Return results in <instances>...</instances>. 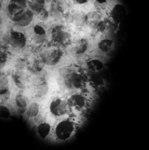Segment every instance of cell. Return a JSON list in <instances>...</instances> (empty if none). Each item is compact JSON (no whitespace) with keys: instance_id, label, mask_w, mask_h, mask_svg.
<instances>
[{"instance_id":"obj_1","label":"cell","mask_w":149,"mask_h":150,"mask_svg":"<svg viewBox=\"0 0 149 150\" xmlns=\"http://www.w3.org/2000/svg\"><path fill=\"white\" fill-rule=\"evenodd\" d=\"M58 82L62 87L67 90H78L84 85L85 76L76 67L67 66L60 70Z\"/></svg>"},{"instance_id":"obj_2","label":"cell","mask_w":149,"mask_h":150,"mask_svg":"<svg viewBox=\"0 0 149 150\" xmlns=\"http://www.w3.org/2000/svg\"><path fill=\"white\" fill-rule=\"evenodd\" d=\"M49 42L63 48L69 47L72 42V36L70 29L64 25L55 24L48 31Z\"/></svg>"},{"instance_id":"obj_3","label":"cell","mask_w":149,"mask_h":150,"mask_svg":"<svg viewBox=\"0 0 149 150\" xmlns=\"http://www.w3.org/2000/svg\"><path fill=\"white\" fill-rule=\"evenodd\" d=\"M41 47L42 48L41 49L38 54L46 66L51 67L57 66L61 62L65 55L64 48L50 42L49 44L48 42Z\"/></svg>"},{"instance_id":"obj_4","label":"cell","mask_w":149,"mask_h":150,"mask_svg":"<svg viewBox=\"0 0 149 150\" xmlns=\"http://www.w3.org/2000/svg\"><path fill=\"white\" fill-rule=\"evenodd\" d=\"M28 42L27 35L19 29H11L6 38V45L15 50H21L26 47Z\"/></svg>"},{"instance_id":"obj_5","label":"cell","mask_w":149,"mask_h":150,"mask_svg":"<svg viewBox=\"0 0 149 150\" xmlns=\"http://www.w3.org/2000/svg\"><path fill=\"white\" fill-rule=\"evenodd\" d=\"M30 38L34 44L38 47H42L49 42L48 30L41 23L32 26L30 31Z\"/></svg>"},{"instance_id":"obj_6","label":"cell","mask_w":149,"mask_h":150,"mask_svg":"<svg viewBox=\"0 0 149 150\" xmlns=\"http://www.w3.org/2000/svg\"><path fill=\"white\" fill-rule=\"evenodd\" d=\"M75 125L73 122L70 120H64L59 122L55 127V134L58 139L65 141L72 135Z\"/></svg>"},{"instance_id":"obj_7","label":"cell","mask_w":149,"mask_h":150,"mask_svg":"<svg viewBox=\"0 0 149 150\" xmlns=\"http://www.w3.org/2000/svg\"><path fill=\"white\" fill-rule=\"evenodd\" d=\"M35 14L29 8L11 18L13 23L18 28L30 26L34 21Z\"/></svg>"},{"instance_id":"obj_8","label":"cell","mask_w":149,"mask_h":150,"mask_svg":"<svg viewBox=\"0 0 149 150\" xmlns=\"http://www.w3.org/2000/svg\"><path fill=\"white\" fill-rule=\"evenodd\" d=\"M90 42L86 38H80L72 41L69 47L71 52L75 56H82L86 54L90 49Z\"/></svg>"},{"instance_id":"obj_9","label":"cell","mask_w":149,"mask_h":150,"mask_svg":"<svg viewBox=\"0 0 149 150\" xmlns=\"http://www.w3.org/2000/svg\"><path fill=\"white\" fill-rule=\"evenodd\" d=\"M67 102L59 98L53 99L49 105L51 113L56 117H61L65 115L68 110Z\"/></svg>"},{"instance_id":"obj_10","label":"cell","mask_w":149,"mask_h":150,"mask_svg":"<svg viewBox=\"0 0 149 150\" xmlns=\"http://www.w3.org/2000/svg\"><path fill=\"white\" fill-rule=\"evenodd\" d=\"M28 8V0H10L6 7V11L11 18Z\"/></svg>"},{"instance_id":"obj_11","label":"cell","mask_w":149,"mask_h":150,"mask_svg":"<svg viewBox=\"0 0 149 150\" xmlns=\"http://www.w3.org/2000/svg\"><path fill=\"white\" fill-rule=\"evenodd\" d=\"M108 15V17L112 22L120 26L126 15L125 8L121 4H115L110 8Z\"/></svg>"},{"instance_id":"obj_12","label":"cell","mask_w":149,"mask_h":150,"mask_svg":"<svg viewBox=\"0 0 149 150\" xmlns=\"http://www.w3.org/2000/svg\"><path fill=\"white\" fill-rule=\"evenodd\" d=\"M26 62L27 69L32 73L38 74L44 71L45 66L38 52L34 54Z\"/></svg>"},{"instance_id":"obj_13","label":"cell","mask_w":149,"mask_h":150,"mask_svg":"<svg viewBox=\"0 0 149 150\" xmlns=\"http://www.w3.org/2000/svg\"><path fill=\"white\" fill-rule=\"evenodd\" d=\"M70 20L72 25L77 28H83L88 25L87 14L82 11H77L72 14Z\"/></svg>"},{"instance_id":"obj_14","label":"cell","mask_w":149,"mask_h":150,"mask_svg":"<svg viewBox=\"0 0 149 150\" xmlns=\"http://www.w3.org/2000/svg\"><path fill=\"white\" fill-rule=\"evenodd\" d=\"M25 69L16 68L13 74V80L16 86L20 88L26 87L28 82V76L25 71Z\"/></svg>"},{"instance_id":"obj_15","label":"cell","mask_w":149,"mask_h":150,"mask_svg":"<svg viewBox=\"0 0 149 150\" xmlns=\"http://www.w3.org/2000/svg\"><path fill=\"white\" fill-rule=\"evenodd\" d=\"M115 47L114 40L108 36L103 37L98 42L97 48L102 54H107L110 52Z\"/></svg>"},{"instance_id":"obj_16","label":"cell","mask_w":149,"mask_h":150,"mask_svg":"<svg viewBox=\"0 0 149 150\" xmlns=\"http://www.w3.org/2000/svg\"><path fill=\"white\" fill-rule=\"evenodd\" d=\"M87 100L84 96L79 94V93H75L72 95L67 101L68 106L72 107L77 110H80L83 108L86 105Z\"/></svg>"},{"instance_id":"obj_17","label":"cell","mask_w":149,"mask_h":150,"mask_svg":"<svg viewBox=\"0 0 149 150\" xmlns=\"http://www.w3.org/2000/svg\"><path fill=\"white\" fill-rule=\"evenodd\" d=\"M46 0H28V7L35 15L46 8Z\"/></svg>"},{"instance_id":"obj_18","label":"cell","mask_w":149,"mask_h":150,"mask_svg":"<svg viewBox=\"0 0 149 150\" xmlns=\"http://www.w3.org/2000/svg\"><path fill=\"white\" fill-rule=\"evenodd\" d=\"M86 66L89 71L91 73H98L103 69L104 63L99 59H92L86 62Z\"/></svg>"},{"instance_id":"obj_19","label":"cell","mask_w":149,"mask_h":150,"mask_svg":"<svg viewBox=\"0 0 149 150\" xmlns=\"http://www.w3.org/2000/svg\"><path fill=\"white\" fill-rule=\"evenodd\" d=\"M40 111V105L36 102H33L27 105L26 110V116L29 118H33L38 115Z\"/></svg>"},{"instance_id":"obj_20","label":"cell","mask_w":149,"mask_h":150,"mask_svg":"<svg viewBox=\"0 0 149 150\" xmlns=\"http://www.w3.org/2000/svg\"><path fill=\"white\" fill-rule=\"evenodd\" d=\"M15 105L20 110L26 108L29 103L28 98L23 93H18L14 99Z\"/></svg>"},{"instance_id":"obj_21","label":"cell","mask_w":149,"mask_h":150,"mask_svg":"<svg viewBox=\"0 0 149 150\" xmlns=\"http://www.w3.org/2000/svg\"><path fill=\"white\" fill-rule=\"evenodd\" d=\"M48 91H49V88L48 86L47 83L36 84L34 85L33 92L34 93V96L36 97L41 98L46 95Z\"/></svg>"},{"instance_id":"obj_22","label":"cell","mask_w":149,"mask_h":150,"mask_svg":"<svg viewBox=\"0 0 149 150\" xmlns=\"http://www.w3.org/2000/svg\"><path fill=\"white\" fill-rule=\"evenodd\" d=\"M51 125L48 123L42 122L38 125V128H37V130H38L39 135L42 138L45 139L49 135L51 132Z\"/></svg>"},{"instance_id":"obj_23","label":"cell","mask_w":149,"mask_h":150,"mask_svg":"<svg viewBox=\"0 0 149 150\" xmlns=\"http://www.w3.org/2000/svg\"><path fill=\"white\" fill-rule=\"evenodd\" d=\"M10 116L11 112L9 108L4 105H0V118L8 119Z\"/></svg>"},{"instance_id":"obj_24","label":"cell","mask_w":149,"mask_h":150,"mask_svg":"<svg viewBox=\"0 0 149 150\" xmlns=\"http://www.w3.org/2000/svg\"><path fill=\"white\" fill-rule=\"evenodd\" d=\"M36 16H38V18H39L40 21H41L42 22L46 21H48L49 19V17H51L50 13H49V10L47 8H45V10L42 11L39 14H36Z\"/></svg>"},{"instance_id":"obj_25","label":"cell","mask_w":149,"mask_h":150,"mask_svg":"<svg viewBox=\"0 0 149 150\" xmlns=\"http://www.w3.org/2000/svg\"><path fill=\"white\" fill-rule=\"evenodd\" d=\"M91 83L95 85L96 86H99L101 84L103 83V80L98 77H92L91 76V79H90Z\"/></svg>"},{"instance_id":"obj_26","label":"cell","mask_w":149,"mask_h":150,"mask_svg":"<svg viewBox=\"0 0 149 150\" xmlns=\"http://www.w3.org/2000/svg\"><path fill=\"white\" fill-rule=\"evenodd\" d=\"M8 58V55L7 54V52L5 51H3L0 50V65L4 63Z\"/></svg>"},{"instance_id":"obj_27","label":"cell","mask_w":149,"mask_h":150,"mask_svg":"<svg viewBox=\"0 0 149 150\" xmlns=\"http://www.w3.org/2000/svg\"><path fill=\"white\" fill-rule=\"evenodd\" d=\"M76 4L79 6H84L88 4L91 0H72Z\"/></svg>"},{"instance_id":"obj_28","label":"cell","mask_w":149,"mask_h":150,"mask_svg":"<svg viewBox=\"0 0 149 150\" xmlns=\"http://www.w3.org/2000/svg\"><path fill=\"white\" fill-rule=\"evenodd\" d=\"M1 42L0 41V48H1Z\"/></svg>"}]
</instances>
